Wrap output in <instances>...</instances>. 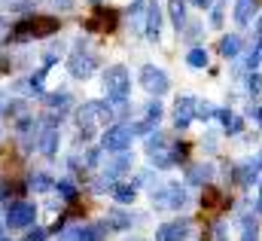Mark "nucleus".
<instances>
[{
	"instance_id": "nucleus-1",
	"label": "nucleus",
	"mask_w": 262,
	"mask_h": 241,
	"mask_svg": "<svg viewBox=\"0 0 262 241\" xmlns=\"http://www.w3.org/2000/svg\"><path fill=\"white\" fill-rule=\"evenodd\" d=\"M61 28V22L55 15H25L21 22H15L9 28V37L25 43V40H37V37H52Z\"/></svg>"
},
{
	"instance_id": "nucleus-2",
	"label": "nucleus",
	"mask_w": 262,
	"mask_h": 241,
	"mask_svg": "<svg viewBox=\"0 0 262 241\" xmlns=\"http://www.w3.org/2000/svg\"><path fill=\"white\" fill-rule=\"evenodd\" d=\"M104 92H107V101H110V104L128 101L131 76H128V70H125V64H110V67L104 70Z\"/></svg>"
},
{
	"instance_id": "nucleus-3",
	"label": "nucleus",
	"mask_w": 262,
	"mask_h": 241,
	"mask_svg": "<svg viewBox=\"0 0 262 241\" xmlns=\"http://www.w3.org/2000/svg\"><path fill=\"white\" fill-rule=\"evenodd\" d=\"M67 70H70V76H76V79H89V76L98 70V55L89 49L85 40H79L76 49L70 52V58H67Z\"/></svg>"
},
{
	"instance_id": "nucleus-4",
	"label": "nucleus",
	"mask_w": 262,
	"mask_h": 241,
	"mask_svg": "<svg viewBox=\"0 0 262 241\" xmlns=\"http://www.w3.org/2000/svg\"><path fill=\"white\" fill-rule=\"evenodd\" d=\"M131 140H134L131 125H125V122H113V125L104 131V137H101V150H107V153H125V150L131 147Z\"/></svg>"
},
{
	"instance_id": "nucleus-5",
	"label": "nucleus",
	"mask_w": 262,
	"mask_h": 241,
	"mask_svg": "<svg viewBox=\"0 0 262 241\" xmlns=\"http://www.w3.org/2000/svg\"><path fill=\"white\" fill-rule=\"evenodd\" d=\"M34 220H37V205H31V202H12L9 208H6V229H28V226H34Z\"/></svg>"
},
{
	"instance_id": "nucleus-6",
	"label": "nucleus",
	"mask_w": 262,
	"mask_h": 241,
	"mask_svg": "<svg viewBox=\"0 0 262 241\" xmlns=\"http://www.w3.org/2000/svg\"><path fill=\"white\" fill-rule=\"evenodd\" d=\"M137 79H140V86H143L149 95H156V98H159V95H165V92L171 89V79H168V73H165L162 67H156V64H143Z\"/></svg>"
},
{
	"instance_id": "nucleus-7",
	"label": "nucleus",
	"mask_w": 262,
	"mask_h": 241,
	"mask_svg": "<svg viewBox=\"0 0 262 241\" xmlns=\"http://www.w3.org/2000/svg\"><path fill=\"white\" fill-rule=\"evenodd\" d=\"M189 229H192V223L186 217L183 220H171V223H162L156 229V238L152 241H183V238H189Z\"/></svg>"
},
{
	"instance_id": "nucleus-8",
	"label": "nucleus",
	"mask_w": 262,
	"mask_h": 241,
	"mask_svg": "<svg viewBox=\"0 0 262 241\" xmlns=\"http://www.w3.org/2000/svg\"><path fill=\"white\" fill-rule=\"evenodd\" d=\"M195 104H198V98H192V95L177 98V104H174V125L177 128H186L189 122L195 119Z\"/></svg>"
},
{
	"instance_id": "nucleus-9",
	"label": "nucleus",
	"mask_w": 262,
	"mask_h": 241,
	"mask_svg": "<svg viewBox=\"0 0 262 241\" xmlns=\"http://www.w3.org/2000/svg\"><path fill=\"white\" fill-rule=\"evenodd\" d=\"M116 28V12L113 9H98L95 18L85 22V31L89 34H98V31H113Z\"/></svg>"
},
{
	"instance_id": "nucleus-10",
	"label": "nucleus",
	"mask_w": 262,
	"mask_h": 241,
	"mask_svg": "<svg viewBox=\"0 0 262 241\" xmlns=\"http://www.w3.org/2000/svg\"><path fill=\"white\" fill-rule=\"evenodd\" d=\"M189 205V192L180 186V183H165V208L171 211H180Z\"/></svg>"
},
{
	"instance_id": "nucleus-11",
	"label": "nucleus",
	"mask_w": 262,
	"mask_h": 241,
	"mask_svg": "<svg viewBox=\"0 0 262 241\" xmlns=\"http://www.w3.org/2000/svg\"><path fill=\"white\" fill-rule=\"evenodd\" d=\"M159 31H162V9L152 0V3H146V28H143V34H146V40H159Z\"/></svg>"
},
{
	"instance_id": "nucleus-12",
	"label": "nucleus",
	"mask_w": 262,
	"mask_h": 241,
	"mask_svg": "<svg viewBox=\"0 0 262 241\" xmlns=\"http://www.w3.org/2000/svg\"><path fill=\"white\" fill-rule=\"evenodd\" d=\"M58 144H61L58 128H55V125H46V128H43V134H40V140H37L40 153H43V156H55V153H58Z\"/></svg>"
},
{
	"instance_id": "nucleus-13",
	"label": "nucleus",
	"mask_w": 262,
	"mask_h": 241,
	"mask_svg": "<svg viewBox=\"0 0 262 241\" xmlns=\"http://www.w3.org/2000/svg\"><path fill=\"white\" fill-rule=\"evenodd\" d=\"M210 180H213V165H210V162L189 165V171H186V183H192V186H207Z\"/></svg>"
},
{
	"instance_id": "nucleus-14",
	"label": "nucleus",
	"mask_w": 262,
	"mask_h": 241,
	"mask_svg": "<svg viewBox=\"0 0 262 241\" xmlns=\"http://www.w3.org/2000/svg\"><path fill=\"white\" fill-rule=\"evenodd\" d=\"M107 229H113V232H125L131 229V223H134V217H131L128 211H122V208H110V214H107Z\"/></svg>"
},
{
	"instance_id": "nucleus-15",
	"label": "nucleus",
	"mask_w": 262,
	"mask_h": 241,
	"mask_svg": "<svg viewBox=\"0 0 262 241\" xmlns=\"http://www.w3.org/2000/svg\"><path fill=\"white\" fill-rule=\"evenodd\" d=\"M256 15V0H235V22L241 28H247Z\"/></svg>"
},
{
	"instance_id": "nucleus-16",
	"label": "nucleus",
	"mask_w": 262,
	"mask_h": 241,
	"mask_svg": "<svg viewBox=\"0 0 262 241\" xmlns=\"http://www.w3.org/2000/svg\"><path fill=\"white\" fill-rule=\"evenodd\" d=\"M241 46H244L241 34H226V37L220 40V55H223V58H235V55L241 52Z\"/></svg>"
},
{
	"instance_id": "nucleus-17",
	"label": "nucleus",
	"mask_w": 262,
	"mask_h": 241,
	"mask_svg": "<svg viewBox=\"0 0 262 241\" xmlns=\"http://www.w3.org/2000/svg\"><path fill=\"white\" fill-rule=\"evenodd\" d=\"M43 101H46V107H49L52 113H58V116H64V110L70 107V104H73L70 92H55V95H46Z\"/></svg>"
},
{
	"instance_id": "nucleus-18",
	"label": "nucleus",
	"mask_w": 262,
	"mask_h": 241,
	"mask_svg": "<svg viewBox=\"0 0 262 241\" xmlns=\"http://www.w3.org/2000/svg\"><path fill=\"white\" fill-rule=\"evenodd\" d=\"M256 174H259V168L253 165V159L235 168V180L241 183V186H253V183H256Z\"/></svg>"
},
{
	"instance_id": "nucleus-19",
	"label": "nucleus",
	"mask_w": 262,
	"mask_h": 241,
	"mask_svg": "<svg viewBox=\"0 0 262 241\" xmlns=\"http://www.w3.org/2000/svg\"><path fill=\"white\" fill-rule=\"evenodd\" d=\"M110 195L116 198V205H134V198H137V186H131V183H116Z\"/></svg>"
},
{
	"instance_id": "nucleus-20",
	"label": "nucleus",
	"mask_w": 262,
	"mask_h": 241,
	"mask_svg": "<svg viewBox=\"0 0 262 241\" xmlns=\"http://www.w3.org/2000/svg\"><path fill=\"white\" fill-rule=\"evenodd\" d=\"M128 168H131V156H128V153H119V156H116V159H113V162L107 165V171H104V174L116 180V177H122V174H125Z\"/></svg>"
},
{
	"instance_id": "nucleus-21",
	"label": "nucleus",
	"mask_w": 262,
	"mask_h": 241,
	"mask_svg": "<svg viewBox=\"0 0 262 241\" xmlns=\"http://www.w3.org/2000/svg\"><path fill=\"white\" fill-rule=\"evenodd\" d=\"M168 12H171L174 28L183 31V28H186V0H171V3H168Z\"/></svg>"
},
{
	"instance_id": "nucleus-22",
	"label": "nucleus",
	"mask_w": 262,
	"mask_h": 241,
	"mask_svg": "<svg viewBox=\"0 0 262 241\" xmlns=\"http://www.w3.org/2000/svg\"><path fill=\"white\" fill-rule=\"evenodd\" d=\"M28 186H31L34 192H49V189L55 186V180H52L46 171H34V174H31V180H28Z\"/></svg>"
},
{
	"instance_id": "nucleus-23",
	"label": "nucleus",
	"mask_w": 262,
	"mask_h": 241,
	"mask_svg": "<svg viewBox=\"0 0 262 241\" xmlns=\"http://www.w3.org/2000/svg\"><path fill=\"white\" fill-rule=\"evenodd\" d=\"M241 241H259L256 217H250V214H244V217H241Z\"/></svg>"
},
{
	"instance_id": "nucleus-24",
	"label": "nucleus",
	"mask_w": 262,
	"mask_h": 241,
	"mask_svg": "<svg viewBox=\"0 0 262 241\" xmlns=\"http://www.w3.org/2000/svg\"><path fill=\"white\" fill-rule=\"evenodd\" d=\"M110 229H107V223H89V226H82V241H104Z\"/></svg>"
},
{
	"instance_id": "nucleus-25",
	"label": "nucleus",
	"mask_w": 262,
	"mask_h": 241,
	"mask_svg": "<svg viewBox=\"0 0 262 241\" xmlns=\"http://www.w3.org/2000/svg\"><path fill=\"white\" fill-rule=\"evenodd\" d=\"M186 64H189V67H207V49H204V46H195V49H189V55H186Z\"/></svg>"
},
{
	"instance_id": "nucleus-26",
	"label": "nucleus",
	"mask_w": 262,
	"mask_h": 241,
	"mask_svg": "<svg viewBox=\"0 0 262 241\" xmlns=\"http://www.w3.org/2000/svg\"><path fill=\"white\" fill-rule=\"evenodd\" d=\"M55 189H58V195L64 198V202H73L76 198V186L70 177H61V180H55Z\"/></svg>"
},
{
	"instance_id": "nucleus-27",
	"label": "nucleus",
	"mask_w": 262,
	"mask_h": 241,
	"mask_svg": "<svg viewBox=\"0 0 262 241\" xmlns=\"http://www.w3.org/2000/svg\"><path fill=\"white\" fill-rule=\"evenodd\" d=\"M195 116L198 119H213V116H216V107H213L210 101H198L195 104Z\"/></svg>"
},
{
	"instance_id": "nucleus-28",
	"label": "nucleus",
	"mask_w": 262,
	"mask_h": 241,
	"mask_svg": "<svg viewBox=\"0 0 262 241\" xmlns=\"http://www.w3.org/2000/svg\"><path fill=\"white\" fill-rule=\"evenodd\" d=\"M61 241H82V226H79V223L64 226V229H61Z\"/></svg>"
},
{
	"instance_id": "nucleus-29",
	"label": "nucleus",
	"mask_w": 262,
	"mask_h": 241,
	"mask_svg": "<svg viewBox=\"0 0 262 241\" xmlns=\"http://www.w3.org/2000/svg\"><path fill=\"white\" fill-rule=\"evenodd\" d=\"M146 119L152 122V125L162 119V104H159V101H149V104H146Z\"/></svg>"
},
{
	"instance_id": "nucleus-30",
	"label": "nucleus",
	"mask_w": 262,
	"mask_h": 241,
	"mask_svg": "<svg viewBox=\"0 0 262 241\" xmlns=\"http://www.w3.org/2000/svg\"><path fill=\"white\" fill-rule=\"evenodd\" d=\"M247 92H250V95H259V92H262V76L256 73V70L247 76Z\"/></svg>"
},
{
	"instance_id": "nucleus-31",
	"label": "nucleus",
	"mask_w": 262,
	"mask_h": 241,
	"mask_svg": "<svg viewBox=\"0 0 262 241\" xmlns=\"http://www.w3.org/2000/svg\"><path fill=\"white\" fill-rule=\"evenodd\" d=\"M46 238H49V232H46V229H40V226H34V229L25 235V241H46Z\"/></svg>"
},
{
	"instance_id": "nucleus-32",
	"label": "nucleus",
	"mask_w": 262,
	"mask_h": 241,
	"mask_svg": "<svg viewBox=\"0 0 262 241\" xmlns=\"http://www.w3.org/2000/svg\"><path fill=\"white\" fill-rule=\"evenodd\" d=\"M210 25H213V28H220V25H223V0H216L213 15H210Z\"/></svg>"
},
{
	"instance_id": "nucleus-33",
	"label": "nucleus",
	"mask_w": 262,
	"mask_h": 241,
	"mask_svg": "<svg viewBox=\"0 0 262 241\" xmlns=\"http://www.w3.org/2000/svg\"><path fill=\"white\" fill-rule=\"evenodd\" d=\"M98 162H101V150L95 147V150H89V153H85V165H89V168H95Z\"/></svg>"
},
{
	"instance_id": "nucleus-34",
	"label": "nucleus",
	"mask_w": 262,
	"mask_h": 241,
	"mask_svg": "<svg viewBox=\"0 0 262 241\" xmlns=\"http://www.w3.org/2000/svg\"><path fill=\"white\" fill-rule=\"evenodd\" d=\"M216 119L223 122V125H226V128H229V125H232V119H235V116H232V110H223V107H216Z\"/></svg>"
},
{
	"instance_id": "nucleus-35",
	"label": "nucleus",
	"mask_w": 262,
	"mask_h": 241,
	"mask_svg": "<svg viewBox=\"0 0 262 241\" xmlns=\"http://www.w3.org/2000/svg\"><path fill=\"white\" fill-rule=\"evenodd\" d=\"M213 241H226V223H216L213 226Z\"/></svg>"
},
{
	"instance_id": "nucleus-36",
	"label": "nucleus",
	"mask_w": 262,
	"mask_h": 241,
	"mask_svg": "<svg viewBox=\"0 0 262 241\" xmlns=\"http://www.w3.org/2000/svg\"><path fill=\"white\" fill-rule=\"evenodd\" d=\"M241 128H244V119H238V116H235V119H232V125H229L226 131H229V134H238Z\"/></svg>"
},
{
	"instance_id": "nucleus-37",
	"label": "nucleus",
	"mask_w": 262,
	"mask_h": 241,
	"mask_svg": "<svg viewBox=\"0 0 262 241\" xmlns=\"http://www.w3.org/2000/svg\"><path fill=\"white\" fill-rule=\"evenodd\" d=\"M9 107V92H0V113H6Z\"/></svg>"
},
{
	"instance_id": "nucleus-38",
	"label": "nucleus",
	"mask_w": 262,
	"mask_h": 241,
	"mask_svg": "<svg viewBox=\"0 0 262 241\" xmlns=\"http://www.w3.org/2000/svg\"><path fill=\"white\" fill-rule=\"evenodd\" d=\"M55 6L64 9V12H70V9H73V0H55Z\"/></svg>"
},
{
	"instance_id": "nucleus-39",
	"label": "nucleus",
	"mask_w": 262,
	"mask_h": 241,
	"mask_svg": "<svg viewBox=\"0 0 262 241\" xmlns=\"http://www.w3.org/2000/svg\"><path fill=\"white\" fill-rule=\"evenodd\" d=\"M250 119H256L259 128H262V107H253V110H250Z\"/></svg>"
},
{
	"instance_id": "nucleus-40",
	"label": "nucleus",
	"mask_w": 262,
	"mask_h": 241,
	"mask_svg": "<svg viewBox=\"0 0 262 241\" xmlns=\"http://www.w3.org/2000/svg\"><path fill=\"white\" fill-rule=\"evenodd\" d=\"M192 3H195L198 9H207V6H210V3H213V0H192Z\"/></svg>"
},
{
	"instance_id": "nucleus-41",
	"label": "nucleus",
	"mask_w": 262,
	"mask_h": 241,
	"mask_svg": "<svg viewBox=\"0 0 262 241\" xmlns=\"http://www.w3.org/2000/svg\"><path fill=\"white\" fill-rule=\"evenodd\" d=\"M256 211L262 214V183H259V198H256Z\"/></svg>"
},
{
	"instance_id": "nucleus-42",
	"label": "nucleus",
	"mask_w": 262,
	"mask_h": 241,
	"mask_svg": "<svg viewBox=\"0 0 262 241\" xmlns=\"http://www.w3.org/2000/svg\"><path fill=\"white\" fill-rule=\"evenodd\" d=\"M253 165H256V168H262V156H259V159H253Z\"/></svg>"
},
{
	"instance_id": "nucleus-43",
	"label": "nucleus",
	"mask_w": 262,
	"mask_h": 241,
	"mask_svg": "<svg viewBox=\"0 0 262 241\" xmlns=\"http://www.w3.org/2000/svg\"><path fill=\"white\" fill-rule=\"evenodd\" d=\"M256 31H259V37H262V18H259V25H256Z\"/></svg>"
},
{
	"instance_id": "nucleus-44",
	"label": "nucleus",
	"mask_w": 262,
	"mask_h": 241,
	"mask_svg": "<svg viewBox=\"0 0 262 241\" xmlns=\"http://www.w3.org/2000/svg\"><path fill=\"white\" fill-rule=\"evenodd\" d=\"M0 241H12V238H6V235H0Z\"/></svg>"
},
{
	"instance_id": "nucleus-45",
	"label": "nucleus",
	"mask_w": 262,
	"mask_h": 241,
	"mask_svg": "<svg viewBox=\"0 0 262 241\" xmlns=\"http://www.w3.org/2000/svg\"><path fill=\"white\" fill-rule=\"evenodd\" d=\"M125 241H143V238H125Z\"/></svg>"
}]
</instances>
